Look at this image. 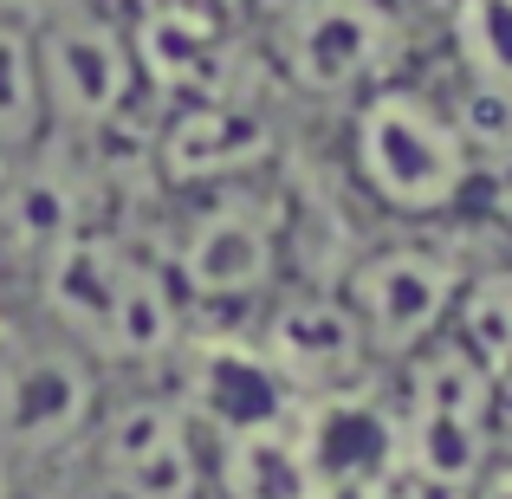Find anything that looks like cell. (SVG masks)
<instances>
[{
  "instance_id": "obj_1",
  "label": "cell",
  "mask_w": 512,
  "mask_h": 499,
  "mask_svg": "<svg viewBox=\"0 0 512 499\" xmlns=\"http://www.w3.org/2000/svg\"><path fill=\"white\" fill-rule=\"evenodd\" d=\"M338 130L344 188L396 227L467 221L474 201L487 195V169L467 150L448 98L422 65L344 104Z\"/></svg>"
},
{
  "instance_id": "obj_2",
  "label": "cell",
  "mask_w": 512,
  "mask_h": 499,
  "mask_svg": "<svg viewBox=\"0 0 512 499\" xmlns=\"http://www.w3.org/2000/svg\"><path fill=\"white\" fill-rule=\"evenodd\" d=\"M247 20L273 98L331 117L363 91L415 72L428 52V20L415 0H266Z\"/></svg>"
},
{
  "instance_id": "obj_3",
  "label": "cell",
  "mask_w": 512,
  "mask_h": 499,
  "mask_svg": "<svg viewBox=\"0 0 512 499\" xmlns=\"http://www.w3.org/2000/svg\"><path fill=\"white\" fill-rule=\"evenodd\" d=\"M163 221L143 227L163 253L175 292L195 318H247L266 292L292 279V214L299 201L273 175L201 195H163Z\"/></svg>"
},
{
  "instance_id": "obj_4",
  "label": "cell",
  "mask_w": 512,
  "mask_h": 499,
  "mask_svg": "<svg viewBox=\"0 0 512 499\" xmlns=\"http://www.w3.org/2000/svg\"><path fill=\"white\" fill-rule=\"evenodd\" d=\"M111 376L33 312L0 318V499H52L85 454Z\"/></svg>"
},
{
  "instance_id": "obj_5",
  "label": "cell",
  "mask_w": 512,
  "mask_h": 499,
  "mask_svg": "<svg viewBox=\"0 0 512 499\" xmlns=\"http://www.w3.org/2000/svg\"><path fill=\"white\" fill-rule=\"evenodd\" d=\"M389 402H396V493L474 499L500 454L487 363L441 331L389 370Z\"/></svg>"
},
{
  "instance_id": "obj_6",
  "label": "cell",
  "mask_w": 512,
  "mask_h": 499,
  "mask_svg": "<svg viewBox=\"0 0 512 499\" xmlns=\"http://www.w3.org/2000/svg\"><path fill=\"white\" fill-rule=\"evenodd\" d=\"M65 487L85 499H214V448L163 376H111Z\"/></svg>"
},
{
  "instance_id": "obj_7",
  "label": "cell",
  "mask_w": 512,
  "mask_h": 499,
  "mask_svg": "<svg viewBox=\"0 0 512 499\" xmlns=\"http://www.w3.org/2000/svg\"><path fill=\"white\" fill-rule=\"evenodd\" d=\"M26 20H33L39 46L52 137L111 150V143L150 130H137V117H150V98H143V72L124 20H111L98 0H26Z\"/></svg>"
},
{
  "instance_id": "obj_8",
  "label": "cell",
  "mask_w": 512,
  "mask_h": 499,
  "mask_svg": "<svg viewBox=\"0 0 512 499\" xmlns=\"http://www.w3.org/2000/svg\"><path fill=\"white\" fill-rule=\"evenodd\" d=\"M448 227L454 221L402 227L396 240H370V247H357L338 273H331L383 370H396L402 357H415L422 344H435V337L448 331L467 266L487 253V247H474V240L454 247Z\"/></svg>"
},
{
  "instance_id": "obj_9",
  "label": "cell",
  "mask_w": 512,
  "mask_h": 499,
  "mask_svg": "<svg viewBox=\"0 0 512 499\" xmlns=\"http://www.w3.org/2000/svg\"><path fill=\"white\" fill-rule=\"evenodd\" d=\"M286 163V124H279L273 91H234V98H195L175 111H150L143 169L156 201L163 195H201V188L253 182Z\"/></svg>"
},
{
  "instance_id": "obj_10",
  "label": "cell",
  "mask_w": 512,
  "mask_h": 499,
  "mask_svg": "<svg viewBox=\"0 0 512 499\" xmlns=\"http://www.w3.org/2000/svg\"><path fill=\"white\" fill-rule=\"evenodd\" d=\"M163 383L182 396V409L201 422L208 441H234V435H266V428H292L299 422V389L273 370L253 331L240 318H195L182 337V350L169 357Z\"/></svg>"
},
{
  "instance_id": "obj_11",
  "label": "cell",
  "mask_w": 512,
  "mask_h": 499,
  "mask_svg": "<svg viewBox=\"0 0 512 499\" xmlns=\"http://www.w3.org/2000/svg\"><path fill=\"white\" fill-rule=\"evenodd\" d=\"M240 325L253 331V344L273 357V370L286 376L299 396H331V389H357L370 376H383L370 337H363L357 312L344 305L338 279L292 273L279 292H266Z\"/></svg>"
},
{
  "instance_id": "obj_12",
  "label": "cell",
  "mask_w": 512,
  "mask_h": 499,
  "mask_svg": "<svg viewBox=\"0 0 512 499\" xmlns=\"http://www.w3.org/2000/svg\"><path fill=\"white\" fill-rule=\"evenodd\" d=\"M435 72L512 98V0H422Z\"/></svg>"
},
{
  "instance_id": "obj_13",
  "label": "cell",
  "mask_w": 512,
  "mask_h": 499,
  "mask_svg": "<svg viewBox=\"0 0 512 499\" xmlns=\"http://www.w3.org/2000/svg\"><path fill=\"white\" fill-rule=\"evenodd\" d=\"M52 137L46 85H39V46L26 0H0V169L33 156Z\"/></svg>"
},
{
  "instance_id": "obj_14",
  "label": "cell",
  "mask_w": 512,
  "mask_h": 499,
  "mask_svg": "<svg viewBox=\"0 0 512 499\" xmlns=\"http://www.w3.org/2000/svg\"><path fill=\"white\" fill-rule=\"evenodd\" d=\"M448 337L461 350H474L487 370L512 363V240L500 234V247H487L461 279V299H454Z\"/></svg>"
},
{
  "instance_id": "obj_15",
  "label": "cell",
  "mask_w": 512,
  "mask_h": 499,
  "mask_svg": "<svg viewBox=\"0 0 512 499\" xmlns=\"http://www.w3.org/2000/svg\"><path fill=\"white\" fill-rule=\"evenodd\" d=\"M493 435H500V448H512V363L493 370Z\"/></svg>"
},
{
  "instance_id": "obj_16",
  "label": "cell",
  "mask_w": 512,
  "mask_h": 499,
  "mask_svg": "<svg viewBox=\"0 0 512 499\" xmlns=\"http://www.w3.org/2000/svg\"><path fill=\"white\" fill-rule=\"evenodd\" d=\"M487 221H493V227H500V234L512 240V175L487 182Z\"/></svg>"
},
{
  "instance_id": "obj_17",
  "label": "cell",
  "mask_w": 512,
  "mask_h": 499,
  "mask_svg": "<svg viewBox=\"0 0 512 499\" xmlns=\"http://www.w3.org/2000/svg\"><path fill=\"white\" fill-rule=\"evenodd\" d=\"M240 7H247V13H253V7H266V0H240Z\"/></svg>"
},
{
  "instance_id": "obj_18",
  "label": "cell",
  "mask_w": 512,
  "mask_h": 499,
  "mask_svg": "<svg viewBox=\"0 0 512 499\" xmlns=\"http://www.w3.org/2000/svg\"><path fill=\"white\" fill-rule=\"evenodd\" d=\"M415 7H422V0H415Z\"/></svg>"
}]
</instances>
